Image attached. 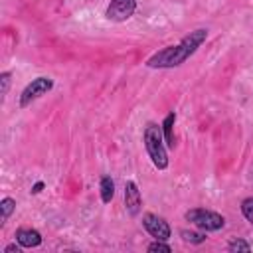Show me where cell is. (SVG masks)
<instances>
[{
  "label": "cell",
  "mask_w": 253,
  "mask_h": 253,
  "mask_svg": "<svg viewBox=\"0 0 253 253\" xmlns=\"http://www.w3.org/2000/svg\"><path fill=\"white\" fill-rule=\"evenodd\" d=\"M142 225L144 229L154 237V239H160V241H166L170 237V225L164 217L156 215V213H144L142 215Z\"/></svg>",
  "instance_id": "cell-6"
},
{
  "label": "cell",
  "mask_w": 253,
  "mask_h": 253,
  "mask_svg": "<svg viewBox=\"0 0 253 253\" xmlns=\"http://www.w3.org/2000/svg\"><path fill=\"white\" fill-rule=\"evenodd\" d=\"M180 235H182V239H184V241H188V243H202V241H206V235H204V233H198V231L182 229V231H180Z\"/></svg>",
  "instance_id": "cell-12"
},
{
  "label": "cell",
  "mask_w": 253,
  "mask_h": 253,
  "mask_svg": "<svg viewBox=\"0 0 253 253\" xmlns=\"http://www.w3.org/2000/svg\"><path fill=\"white\" fill-rule=\"evenodd\" d=\"M20 247H22V245H20ZM20 247H16V245H8L4 251H6V253H20Z\"/></svg>",
  "instance_id": "cell-17"
},
{
  "label": "cell",
  "mask_w": 253,
  "mask_h": 253,
  "mask_svg": "<svg viewBox=\"0 0 253 253\" xmlns=\"http://www.w3.org/2000/svg\"><path fill=\"white\" fill-rule=\"evenodd\" d=\"M241 213L245 215V219H249V221L253 223V198L243 200V204H241Z\"/></svg>",
  "instance_id": "cell-14"
},
{
  "label": "cell",
  "mask_w": 253,
  "mask_h": 253,
  "mask_svg": "<svg viewBox=\"0 0 253 253\" xmlns=\"http://www.w3.org/2000/svg\"><path fill=\"white\" fill-rule=\"evenodd\" d=\"M0 210H2V223H4V221H8L10 213L16 210V200H12V198H4V200L0 202Z\"/></svg>",
  "instance_id": "cell-11"
},
{
  "label": "cell",
  "mask_w": 253,
  "mask_h": 253,
  "mask_svg": "<svg viewBox=\"0 0 253 253\" xmlns=\"http://www.w3.org/2000/svg\"><path fill=\"white\" fill-rule=\"evenodd\" d=\"M142 206V198H140V190L134 182H126L125 184V208L130 215H138Z\"/></svg>",
  "instance_id": "cell-7"
},
{
  "label": "cell",
  "mask_w": 253,
  "mask_h": 253,
  "mask_svg": "<svg viewBox=\"0 0 253 253\" xmlns=\"http://www.w3.org/2000/svg\"><path fill=\"white\" fill-rule=\"evenodd\" d=\"M115 196V182L109 178V176H103L101 178V200L105 204H109Z\"/></svg>",
  "instance_id": "cell-10"
},
{
  "label": "cell",
  "mask_w": 253,
  "mask_h": 253,
  "mask_svg": "<svg viewBox=\"0 0 253 253\" xmlns=\"http://www.w3.org/2000/svg\"><path fill=\"white\" fill-rule=\"evenodd\" d=\"M136 10V0H111L107 6V20L111 22H126Z\"/></svg>",
  "instance_id": "cell-5"
},
{
  "label": "cell",
  "mask_w": 253,
  "mask_h": 253,
  "mask_svg": "<svg viewBox=\"0 0 253 253\" xmlns=\"http://www.w3.org/2000/svg\"><path fill=\"white\" fill-rule=\"evenodd\" d=\"M42 188H43V182H38V184L32 188V194H40V192H42Z\"/></svg>",
  "instance_id": "cell-18"
},
{
  "label": "cell",
  "mask_w": 253,
  "mask_h": 253,
  "mask_svg": "<svg viewBox=\"0 0 253 253\" xmlns=\"http://www.w3.org/2000/svg\"><path fill=\"white\" fill-rule=\"evenodd\" d=\"M227 249L229 251H251V245L247 243V241H243V239H233L229 245H227Z\"/></svg>",
  "instance_id": "cell-13"
},
{
  "label": "cell",
  "mask_w": 253,
  "mask_h": 253,
  "mask_svg": "<svg viewBox=\"0 0 253 253\" xmlns=\"http://www.w3.org/2000/svg\"><path fill=\"white\" fill-rule=\"evenodd\" d=\"M0 83H2V95H6L8 93V87H10V73L8 71H4V73H0Z\"/></svg>",
  "instance_id": "cell-16"
},
{
  "label": "cell",
  "mask_w": 253,
  "mask_h": 253,
  "mask_svg": "<svg viewBox=\"0 0 253 253\" xmlns=\"http://www.w3.org/2000/svg\"><path fill=\"white\" fill-rule=\"evenodd\" d=\"M148 251H152V253H154V251H158V253H170V251H172V247H170L168 243H164V241L156 239L154 243H150V245H148Z\"/></svg>",
  "instance_id": "cell-15"
},
{
  "label": "cell",
  "mask_w": 253,
  "mask_h": 253,
  "mask_svg": "<svg viewBox=\"0 0 253 253\" xmlns=\"http://www.w3.org/2000/svg\"><path fill=\"white\" fill-rule=\"evenodd\" d=\"M184 217L188 221H192L196 227L204 229V231H217V229H221L225 225L223 215H219L217 211H211V210H204V208L188 210L184 213Z\"/></svg>",
  "instance_id": "cell-3"
},
{
  "label": "cell",
  "mask_w": 253,
  "mask_h": 253,
  "mask_svg": "<svg viewBox=\"0 0 253 253\" xmlns=\"http://www.w3.org/2000/svg\"><path fill=\"white\" fill-rule=\"evenodd\" d=\"M53 81L49 77H36L32 79V83H28L20 95V107H28L32 105L36 99H40L42 95H45L47 91H51Z\"/></svg>",
  "instance_id": "cell-4"
},
{
  "label": "cell",
  "mask_w": 253,
  "mask_h": 253,
  "mask_svg": "<svg viewBox=\"0 0 253 253\" xmlns=\"http://www.w3.org/2000/svg\"><path fill=\"white\" fill-rule=\"evenodd\" d=\"M16 241L22 247H38L42 243V235H40V231H36L32 227H20L16 231Z\"/></svg>",
  "instance_id": "cell-8"
},
{
  "label": "cell",
  "mask_w": 253,
  "mask_h": 253,
  "mask_svg": "<svg viewBox=\"0 0 253 253\" xmlns=\"http://www.w3.org/2000/svg\"><path fill=\"white\" fill-rule=\"evenodd\" d=\"M206 38H208V30H204V28L194 30L188 36H184L180 40V43L168 45V47L156 51L154 55H150L146 59V67H152V69H172V67H178V65H182L186 59H190L198 51V47L206 42Z\"/></svg>",
  "instance_id": "cell-1"
},
{
  "label": "cell",
  "mask_w": 253,
  "mask_h": 253,
  "mask_svg": "<svg viewBox=\"0 0 253 253\" xmlns=\"http://www.w3.org/2000/svg\"><path fill=\"white\" fill-rule=\"evenodd\" d=\"M142 140H144V148H146L148 158L152 160L154 168L166 170L168 168V152H166V140L162 134V126L152 125V123L146 125Z\"/></svg>",
  "instance_id": "cell-2"
},
{
  "label": "cell",
  "mask_w": 253,
  "mask_h": 253,
  "mask_svg": "<svg viewBox=\"0 0 253 253\" xmlns=\"http://www.w3.org/2000/svg\"><path fill=\"white\" fill-rule=\"evenodd\" d=\"M174 123H176V113H168L162 123V134H164V140L168 146H174V132H172Z\"/></svg>",
  "instance_id": "cell-9"
}]
</instances>
